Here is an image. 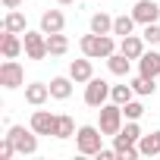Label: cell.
Listing matches in <instances>:
<instances>
[{
    "label": "cell",
    "mask_w": 160,
    "mask_h": 160,
    "mask_svg": "<svg viewBox=\"0 0 160 160\" xmlns=\"http://www.w3.org/2000/svg\"><path fill=\"white\" fill-rule=\"evenodd\" d=\"M78 47H82V53L91 57V60H107L110 53H116V41L110 35H94V32L91 35H82Z\"/></svg>",
    "instance_id": "6da1fadb"
},
{
    "label": "cell",
    "mask_w": 160,
    "mask_h": 160,
    "mask_svg": "<svg viewBox=\"0 0 160 160\" xmlns=\"http://www.w3.org/2000/svg\"><path fill=\"white\" fill-rule=\"evenodd\" d=\"M75 148H78V154H94V157H98V151L104 148V132H101V126H78V132H75Z\"/></svg>",
    "instance_id": "7a4b0ae2"
},
{
    "label": "cell",
    "mask_w": 160,
    "mask_h": 160,
    "mask_svg": "<svg viewBox=\"0 0 160 160\" xmlns=\"http://www.w3.org/2000/svg\"><path fill=\"white\" fill-rule=\"evenodd\" d=\"M98 113H101V119H98V126H101V132L104 135H119V129H122V107L119 104H104V107H98Z\"/></svg>",
    "instance_id": "3957f363"
},
{
    "label": "cell",
    "mask_w": 160,
    "mask_h": 160,
    "mask_svg": "<svg viewBox=\"0 0 160 160\" xmlns=\"http://www.w3.org/2000/svg\"><path fill=\"white\" fill-rule=\"evenodd\" d=\"M10 138H13V144H16V151L19 154H35L38 151V132L28 126H10V132H7Z\"/></svg>",
    "instance_id": "277c9868"
},
{
    "label": "cell",
    "mask_w": 160,
    "mask_h": 160,
    "mask_svg": "<svg viewBox=\"0 0 160 160\" xmlns=\"http://www.w3.org/2000/svg\"><path fill=\"white\" fill-rule=\"evenodd\" d=\"M110 91H113V85H107L104 78H91V82H85V104L88 107H104Z\"/></svg>",
    "instance_id": "5b68a950"
},
{
    "label": "cell",
    "mask_w": 160,
    "mask_h": 160,
    "mask_svg": "<svg viewBox=\"0 0 160 160\" xmlns=\"http://www.w3.org/2000/svg\"><path fill=\"white\" fill-rule=\"evenodd\" d=\"M22 44H25L28 60H44V57H50V53H47V35H44V32H25V35H22Z\"/></svg>",
    "instance_id": "8992f818"
},
{
    "label": "cell",
    "mask_w": 160,
    "mask_h": 160,
    "mask_svg": "<svg viewBox=\"0 0 160 160\" xmlns=\"http://www.w3.org/2000/svg\"><path fill=\"white\" fill-rule=\"evenodd\" d=\"M0 85H3L7 91L25 85V72H22V66H19L16 60H7L3 66H0Z\"/></svg>",
    "instance_id": "52a82bcc"
},
{
    "label": "cell",
    "mask_w": 160,
    "mask_h": 160,
    "mask_svg": "<svg viewBox=\"0 0 160 160\" xmlns=\"http://www.w3.org/2000/svg\"><path fill=\"white\" fill-rule=\"evenodd\" d=\"M132 16H135V22H138V25H151V22H157V19H160V7L154 3V0H135Z\"/></svg>",
    "instance_id": "ba28073f"
},
{
    "label": "cell",
    "mask_w": 160,
    "mask_h": 160,
    "mask_svg": "<svg viewBox=\"0 0 160 160\" xmlns=\"http://www.w3.org/2000/svg\"><path fill=\"white\" fill-rule=\"evenodd\" d=\"M69 75H72V82H75V85H82V82H91V78H94V69H91V57L72 60V63H69Z\"/></svg>",
    "instance_id": "9c48e42d"
},
{
    "label": "cell",
    "mask_w": 160,
    "mask_h": 160,
    "mask_svg": "<svg viewBox=\"0 0 160 160\" xmlns=\"http://www.w3.org/2000/svg\"><path fill=\"white\" fill-rule=\"evenodd\" d=\"M66 28V16L60 13V10H44L41 13V32L44 35H57V32H63Z\"/></svg>",
    "instance_id": "30bf717a"
},
{
    "label": "cell",
    "mask_w": 160,
    "mask_h": 160,
    "mask_svg": "<svg viewBox=\"0 0 160 160\" xmlns=\"http://www.w3.org/2000/svg\"><path fill=\"white\" fill-rule=\"evenodd\" d=\"M138 138H141V129H138V119H129L122 129H119V135H113V148H126V144H138Z\"/></svg>",
    "instance_id": "8fae6325"
},
{
    "label": "cell",
    "mask_w": 160,
    "mask_h": 160,
    "mask_svg": "<svg viewBox=\"0 0 160 160\" xmlns=\"http://www.w3.org/2000/svg\"><path fill=\"white\" fill-rule=\"evenodd\" d=\"M138 72L148 75V78H160V53L144 50V53L138 57Z\"/></svg>",
    "instance_id": "7c38bea8"
},
{
    "label": "cell",
    "mask_w": 160,
    "mask_h": 160,
    "mask_svg": "<svg viewBox=\"0 0 160 160\" xmlns=\"http://www.w3.org/2000/svg\"><path fill=\"white\" fill-rule=\"evenodd\" d=\"M0 50H3L7 60H16V57L25 50V44H22V38H19L16 32H3V38H0Z\"/></svg>",
    "instance_id": "4fadbf2b"
},
{
    "label": "cell",
    "mask_w": 160,
    "mask_h": 160,
    "mask_svg": "<svg viewBox=\"0 0 160 160\" xmlns=\"http://www.w3.org/2000/svg\"><path fill=\"white\" fill-rule=\"evenodd\" d=\"M53 126H57V116L47 113V110H35L32 113V129L38 135H53Z\"/></svg>",
    "instance_id": "5bb4252c"
},
{
    "label": "cell",
    "mask_w": 160,
    "mask_h": 160,
    "mask_svg": "<svg viewBox=\"0 0 160 160\" xmlns=\"http://www.w3.org/2000/svg\"><path fill=\"white\" fill-rule=\"evenodd\" d=\"M119 50H122L129 60H138V57L144 53V38H141V35H126V38H119Z\"/></svg>",
    "instance_id": "9a60e30c"
},
{
    "label": "cell",
    "mask_w": 160,
    "mask_h": 160,
    "mask_svg": "<svg viewBox=\"0 0 160 160\" xmlns=\"http://www.w3.org/2000/svg\"><path fill=\"white\" fill-rule=\"evenodd\" d=\"M47 98H50V85H44V82H32V85H25V101H28L32 107L47 104Z\"/></svg>",
    "instance_id": "2e32d148"
},
{
    "label": "cell",
    "mask_w": 160,
    "mask_h": 160,
    "mask_svg": "<svg viewBox=\"0 0 160 160\" xmlns=\"http://www.w3.org/2000/svg\"><path fill=\"white\" fill-rule=\"evenodd\" d=\"M72 94V75H57L50 78V98L53 101H66Z\"/></svg>",
    "instance_id": "e0dca14e"
},
{
    "label": "cell",
    "mask_w": 160,
    "mask_h": 160,
    "mask_svg": "<svg viewBox=\"0 0 160 160\" xmlns=\"http://www.w3.org/2000/svg\"><path fill=\"white\" fill-rule=\"evenodd\" d=\"M138 151H141V157H157L160 154V129L151 132V135H141L138 138Z\"/></svg>",
    "instance_id": "ac0fdd59"
},
{
    "label": "cell",
    "mask_w": 160,
    "mask_h": 160,
    "mask_svg": "<svg viewBox=\"0 0 160 160\" xmlns=\"http://www.w3.org/2000/svg\"><path fill=\"white\" fill-rule=\"evenodd\" d=\"M107 69L113 72V75H129V69H132V60L119 50V53H110L107 57Z\"/></svg>",
    "instance_id": "d6986e66"
},
{
    "label": "cell",
    "mask_w": 160,
    "mask_h": 160,
    "mask_svg": "<svg viewBox=\"0 0 160 160\" xmlns=\"http://www.w3.org/2000/svg\"><path fill=\"white\" fill-rule=\"evenodd\" d=\"M3 32H16V35H25L28 28H25V16L19 13V10H10L7 16H3Z\"/></svg>",
    "instance_id": "ffe728a7"
},
{
    "label": "cell",
    "mask_w": 160,
    "mask_h": 160,
    "mask_svg": "<svg viewBox=\"0 0 160 160\" xmlns=\"http://www.w3.org/2000/svg\"><path fill=\"white\" fill-rule=\"evenodd\" d=\"M66 50H69V38H66L63 32L47 35V53H50V57H63Z\"/></svg>",
    "instance_id": "44dd1931"
},
{
    "label": "cell",
    "mask_w": 160,
    "mask_h": 160,
    "mask_svg": "<svg viewBox=\"0 0 160 160\" xmlns=\"http://www.w3.org/2000/svg\"><path fill=\"white\" fill-rule=\"evenodd\" d=\"M91 32H94V35H113V16L94 13V16H91Z\"/></svg>",
    "instance_id": "7402d4cb"
},
{
    "label": "cell",
    "mask_w": 160,
    "mask_h": 160,
    "mask_svg": "<svg viewBox=\"0 0 160 160\" xmlns=\"http://www.w3.org/2000/svg\"><path fill=\"white\" fill-rule=\"evenodd\" d=\"M132 88H135V94L148 98V94H154L160 85H157V78H148V75H141V72H138V78H132Z\"/></svg>",
    "instance_id": "603a6c76"
},
{
    "label": "cell",
    "mask_w": 160,
    "mask_h": 160,
    "mask_svg": "<svg viewBox=\"0 0 160 160\" xmlns=\"http://www.w3.org/2000/svg\"><path fill=\"white\" fill-rule=\"evenodd\" d=\"M132 28H135V16L129 13H122V16H113V35H119V38H126V35H132Z\"/></svg>",
    "instance_id": "cb8c5ba5"
},
{
    "label": "cell",
    "mask_w": 160,
    "mask_h": 160,
    "mask_svg": "<svg viewBox=\"0 0 160 160\" xmlns=\"http://www.w3.org/2000/svg\"><path fill=\"white\" fill-rule=\"evenodd\" d=\"M72 135H75V122H72V116H57L53 138H72Z\"/></svg>",
    "instance_id": "d4e9b609"
},
{
    "label": "cell",
    "mask_w": 160,
    "mask_h": 160,
    "mask_svg": "<svg viewBox=\"0 0 160 160\" xmlns=\"http://www.w3.org/2000/svg\"><path fill=\"white\" fill-rule=\"evenodd\" d=\"M132 94H135V88H132V85H113L110 101H113V104H119V107H126V104L132 101Z\"/></svg>",
    "instance_id": "484cf974"
},
{
    "label": "cell",
    "mask_w": 160,
    "mask_h": 160,
    "mask_svg": "<svg viewBox=\"0 0 160 160\" xmlns=\"http://www.w3.org/2000/svg\"><path fill=\"white\" fill-rule=\"evenodd\" d=\"M141 38H144L148 44H160V22H151V25H144Z\"/></svg>",
    "instance_id": "4316f807"
},
{
    "label": "cell",
    "mask_w": 160,
    "mask_h": 160,
    "mask_svg": "<svg viewBox=\"0 0 160 160\" xmlns=\"http://www.w3.org/2000/svg\"><path fill=\"white\" fill-rule=\"evenodd\" d=\"M19 151H16V144H13V138L10 135H3V141H0V160H10V157H16Z\"/></svg>",
    "instance_id": "83f0119b"
},
{
    "label": "cell",
    "mask_w": 160,
    "mask_h": 160,
    "mask_svg": "<svg viewBox=\"0 0 160 160\" xmlns=\"http://www.w3.org/2000/svg\"><path fill=\"white\" fill-rule=\"evenodd\" d=\"M122 113H126V119H141V113H144V104H138V101H129V104L122 107Z\"/></svg>",
    "instance_id": "f1b7e54d"
},
{
    "label": "cell",
    "mask_w": 160,
    "mask_h": 160,
    "mask_svg": "<svg viewBox=\"0 0 160 160\" xmlns=\"http://www.w3.org/2000/svg\"><path fill=\"white\" fill-rule=\"evenodd\" d=\"M19 3H25V0H3V7H7V10H19Z\"/></svg>",
    "instance_id": "f546056e"
},
{
    "label": "cell",
    "mask_w": 160,
    "mask_h": 160,
    "mask_svg": "<svg viewBox=\"0 0 160 160\" xmlns=\"http://www.w3.org/2000/svg\"><path fill=\"white\" fill-rule=\"evenodd\" d=\"M57 3H60V7H69V3H75V0H57Z\"/></svg>",
    "instance_id": "4dcf8cb0"
}]
</instances>
